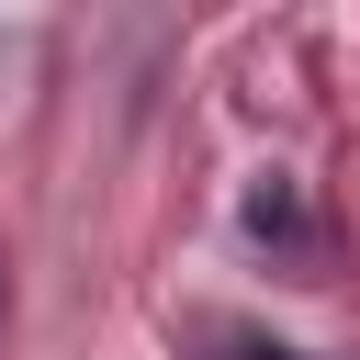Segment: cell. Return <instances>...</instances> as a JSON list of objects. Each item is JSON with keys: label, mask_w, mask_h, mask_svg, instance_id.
<instances>
[{"label": "cell", "mask_w": 360, "mask_h": 360, "mask_svg": "<svg viewBox=\"0 0 360 360\" xmlns=\"http://www.w3.org/2000/svg\"><path fill=\"white\" fill-rule=\"evenodd\" d=\"M191 338H202V349H225V360H315V349H281V338H259V326H214V315H202Z\"/></svg>", "instance_id": "7a4b0ae2"}, {"label": "cell", "mask_w": 360, "mask_h": 360, "mask_svg": "<svg viewBox=\"0 0 360 360\" xmlns=\"http://www.w3.org/2000/svg\"><path fill=\"white\" fill-rule=\"evenodd\" d=\"M248 236H304V202H292V180H259V191H248Z\"/></svg>", "instance_id": "6da1fadb"}]
</instances>
